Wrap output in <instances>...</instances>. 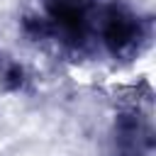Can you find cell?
<instances>
[{"label": "cell", "mask_w": 156, "mask_h": 156, "mask_svg": "<svg viewBox=\"0 0 156 156\" xmlns=\"http://www.w3.org/2000/svg\"><path fill=\"white\" fill-rule=\"evenodd\" d=\"M100 0H39V10L24 15L22 29L34 41H51L71 54H88L98 44Z\"/></svg>", "instance_id": "1"}, {"label": "cell", "mask_w": 156, "mask_h": 156, "mask_svg": "<svg viewBox=\"0 0 156 156\" xmlns=\"http://www.w3.org/2000/svg\"><path fill=\"white\" fill-rule=\"evenodd\" d=\"M151 39V24L124 0H107L100 10L98 41L115 61H134Z\"/></svg>", "instance_id": "2"}, {"label": "cell", "mask_w": 156, "mask_h": 156, "mask_svg": "<svg viewBox=\"0 0 156 156\" xmlns=\"http://www.w3.org/2000/svg\"><path fill=\"white\" fill-rule=\"evenodd\" d=\"M110 154L112 156H151L154 154V129L149 117L139 107H124L115 115Z\"/></svg>", "instance_id": "3"}]
</instances>
